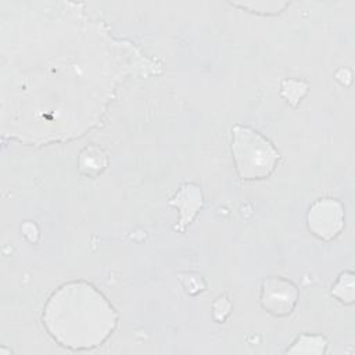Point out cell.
<instances>
[{
    "label": "cell",
    "mask_w": 355,
    "mask_h": 355,
    "mask_svg": "<svg viewBox=\"0 0 355 355\" xmlns=\"http://www.w3.org/2000/svg\"><path fill=\"white\" fill-rule=\"evenodd\" d=\"M118 315L108 300L86 282H69L58 287L43 308V324L60 345L92 349L114 331Z\"/></svg>",
    "instance_id": "6da1fadb"
},
{
    "label": "cell",
    "mask_w": 355,
    "mask_h": 355,
    "mask_svg": "<svg viewBox=\"0 0 355 355\" xmlns=\"http://www.w3.org/2000/svg\"><path fill=\"white\" fill-rule=\"evenodd\" d=\"M232 155L240 179L251 182L270 176L279 161V151L258 130L236 125L232 129Z\"/></svg>",
    "instance_id": "7a4b0ae2"
},
{
    "label": "cell",
    "mask_w": 355,
    "mask_h": 355,
    "mask_svg": "<svg viewBox=\"0 0 355 355\" xmlns=\"http://www.w3.org/2000/svg\"><path fill=\"white\" fill-rule=\"evenodd\" d=\"M298 287L282 276H268L262 282L261 306L275 318L288 316L298 301Z\"/></svg>",
    "instance_id": "3957f363"
},
{
    "label": "cell",
    "mask_w": 355,
    "mask_h": 355,
    "mask_svg": "<svg viewBox=\"0 0 355 355\" xmlns=\"http://www.w3.org/2000/svg\"><path fill=\"white\" fill-rule=\"evenodd\" d=\"M306 225L311 233L322 240L337 237L344 227L343 204L329 197L316 200L306 214Z\"/></svg>",
    "instance_id": "277c9868"
},
{
    "label": "cell",
    "mask_w": 355,
    "mask_h": 355,
    "mask_svg": "<svg viewBox=\"0 0 355 355\" xmlns=\"http://www.w3.org/2000/svg\"><path fill=\"white\" fill-rule=\"evenodd\" d=\"M202 191L201 187L196 183H183L176 190L173 197L169 200V205L175 207L179 214L180 219L179 223L175 226V229L180 233L186 230V227L193 222V219L197 216L198 211L202 207Z\"/></svg>",
    "instance_id": "5b68a950"
},
{
    "label": "cell",
    "mask_w": 355,
    "mask_h": 355,
    "mask_svg": "<svg viewBox=\"0 0 355 355\" xmlns=\"http://www.w3.org/2000/svg\"><path fill=\"white\" fill-rule=\"evenodd\" d=\"M107 165H108L107 153L96 144L86 146L80 151L78 158L79 172L89 178H94L100 175L107 168Z\"/></svg>",
    "instance_id": "8992f818"
},
{
    "label": "cell",
    "mask_w": 355,
    "mask_h": 355,
    "mask_svg": "<svg viewBox=\"0 0 355 355\" xmlns=\"http://www.w3.org/2000/svg\"><path fill=\"white\" fill-rule=\"evenodd\" d=\"M327 348V341L323 336L318 334H301L295 338L290 348L286 349V354H324Z\"/></svg>",
    "instance_id": "52a82bcc"
},
{
    "label": "cell",
    "mask_w": 355,
    "mask_h": 355,
    "mask_svg": "<svg viewBox=\"0 0 355 355\" xmlns=\"http://www.w3.org/2000/svg\"><path fill=\"white\" fill-rule=\"evenodd\" d=\"M331 295L336 297L343 304L351 305L355 298V286H354V273L347 270L343 272L336 282V284L331 287Z\"/></svg>",
    "instance_id": "ba28073f"
},
{
    "label": "cell",
    "mask_w": 355,
    "mask_h": 355,
    "mask_svg": "<svg viewBox=\"0 0 355 355\" xmlns=\"http://www.w3.org/2000/svg\"><path fill=\"white\" fill-rule=\"evenodd\" d=\"M306 93H308V83L304 80L284 79L282 82L280 94L291 107H297Z\"/></svg>",
    "instance_id": "9c48e42d"
},
{
    "label": "cell",
    "mask_w": 355,
    "mask_h": 355,
    "mask_svg": "<svg viewBox=\"0 0 355 355\" xmlns=\"http://www.w3.org/2000/svg\"><path fill=\"white\" fill-rule=\"evenodd\" d=\"M230 311H232V302L225 294L219 295L212 304V316L219 323H223L226 320V318L230 315Z\"/></svg>",
    "instance_id": "30bf717a"
},
{
    "label": "cell",
    "mask_w": 355,
    "mask_h": 355,
    "mask_svg": "<svg viewBox=\"0 0 355 355\" xmlns=\"http://www.w3.org/2000/svg\"><path fill=\"white\" fill-rule=\"evenodd\" d=\"M182 283H183V287L186 288V291L191 295L198 294L205 287V284L202 282V277L198 276V275H193V273H189L186 277H183Z\"/></svg>",
    "instance_id": "8fae6325"
}]
</instances>
